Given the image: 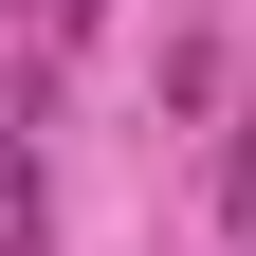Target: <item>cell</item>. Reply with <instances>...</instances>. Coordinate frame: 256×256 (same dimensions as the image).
<instances>
[{"instance_id": "1", "label": "cell", "mask_w": 256, "mask_h": 256, "mask_svg": "<svg viewBox=\"0 0 256 256\" xmlns=\"http://www.w3.org/2000/svg\"><path fill=\"white\" fill-rule=\"evenodd\" d=\"M37 220H55V183L18 165V146H0V256H37Z\"/></svg>"}, {"instance_id": "2", "label": "cell", "mask_w": 256, "mask_h": 256, "mask_svg": "<svg viewBox=\"0 0 256 256\" xmlns=\"http://www.w3.org/2000/svg\"><path fill=\"white\" fill-rule=\"evenodd\" d=\"M220 202H238V220H256V128H238V165H220Z\"/></svg>"}]
</instances>
